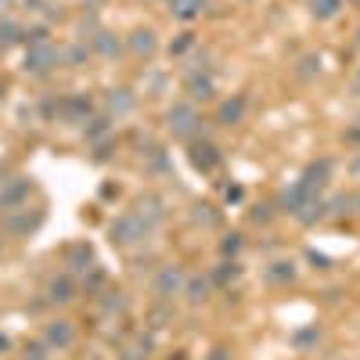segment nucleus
<instances>
[{
    "mask_svg": "<svg viewBox=\"0 0 360 360\" xmlns=\"http://www.w3.org/2000/svg\"><path fill=\"white\" fill-rule=\"evenodd\" d=\"M152 224H148L137 209H127L123 217H115L112 220V227H108V238H112V245H119V249H134V245H141V242H148L152 238Z\"/></svg>",
    "mask_w": 360,
    "mask_h": 360,
    "instance_id": "obj_1",
    "label": "nucleus"
},
{
    "mask_svg": "<svg viewBox=\"0 0 360 360\" xmlns=\"http://www.w3.org/2000/svg\"><path fill=\"white\" fill-rule=\"evenodd\" d=\"M166 130L176 141H198V134H202V112H198V105H191L188 98L173 101L166 108Z\"/></svg>",
    "mask_w": 360,
    "mask_h": 360,
    "instance_id": "obj_2",
    "label": "nucleus"
},
{
    "mask_svg": "<svg viewBox=\"0 0 360 360\" xmlns=\"http://www.w3.org/2000/svg\"><path fill=\"white\" fill-rule=\"evenodd\" d=\"M184 281H188V270L180 263H162L155 274H152V292L159 303H169V299H176L180 292H184Z\"/></svg>",
    "mask_w": 360,
    "mask_h": 360,
    "instance_id": "obj_3",
    "label": "nucleus"
},
{
    "mask_svg": "<svg viewBox=\"0 0 360 360\" xmlns=\"http://www.w3.org/2000/svg\"><path fill=\"white\" fill-rule=\"evenodd\" d=\"M58 65H62V47H58L54 40H51V44H33V47H25L22 69H25L29 76H51Z\"/></svg>",
    "mask_w": 360,
    "mask_h": 360,
    "instance_id": "obj_4",
    "label": "nucleus"
},
{
    "mask_svg": "<svg viewBox=\"0 0 360 360\" xmlns=\"http://www.w3.org/2000/svg\"><path fill=\"white\" fill-rule=\"evenodd\" d=\"M29 191H33V180L15 173L0 180V213H11V209H22L29 202Z\"/></svg>",
    "mask_w": 360,
    "mask_h": 360,
    "instance_id": "obj_5",
    "label": "nucleus"
},
{
    "mask_svg": "<svg viewBox=\"0 0 360 360\" xmlns=\"http://www.w3.org/2000/svg\"><path fill=\"white\" fill-rule=\"evenodd\" d=\"M54 115L62 119V123H86L90 115H94V98L90 94H65L62 101H54Z\"/></svg>",
    "mask_w": 360,
    "mask_h": 360,
    "instance_id": "obj_6",
    "label": "nucleus"
},
{
    "mask_svg": "<svg viewBox=\"0 0 360 360\" xmlns=\"http://www.w3.org/2000/svg\"><path fill=\"white\" fill-rule=\"evenodd\" d=\"M184 90H188V101H191V105L217 101V79H213V72H209V69H188Z\"/></svg>",
    "mask_w": 360,
    "mask_h": 360,
    "instance_id": "obj_7",
    "label": "nucleus"
},
{
    "mask_svg": "<svg viewBox=\"0 0 360 360\" xmlns=\"http://www.w3.org/2000/svg\"><path fill=\"white\" fill-rule=\"evenodd\" d=\"M123 44H127V54L141 58V62H152V58L159 54V33L152 25H137Z\"/></svg>",
    "mask_w": 360,
    "mask_h": 360,
    "instance_id": "obj_8",
    "label": "nucleus"
},
{
    "mask_svg": "<svg viewBox=\"0 0 360 360\" xmlns=\"http://www.w3.org/2000/svg\"><path fill=\"white\" fill-rule=\"evenodd\" d=\"M44 342L51 353H65L76 346V324L65 321V317H58V321H47L44 324Z\"/></svg>",
    "mask_w": 360,
    "mask_h": 360,
    "instance_id": "obj_9",
    "label": "nucleus"
},
{
    "mask_svg": "<svg viewBox=\"0 0 360 360\" xmlns=\"http://www.w3.org/2000/svg\"><path fill=\"white\" fill-rule=\"evenodd\" d=\"M137 112V94L130 86H112L105 94V115L112 119V123H119V119H127Z\"/></svg>",
    "mask_w": 360,
    "mask_h": 360,
    "instance_id": "obj_10",
    "label": "nucleus"
},
{
    "mask_svg": "<svg viewBox=\"0 0 360 360\" xmlns=\"http://www.w3.org/2000/svg\"><path fill=\"white\" fill-rule=\"evenodd\" d=\"M314 198H321V195H314L307 184H299V180H295V184H288L281 195H278V205H281V213H288V217H303L307 213V205L314 202Z\"/></svg>",
    "mask_w": 360,
    "mask_h": 360,
    "instance_id": "obj_11",
    "label": "nucleus"
},
{
    "mask_svg": "<svg viewBox=\"0 0 360 360\" xmlns=\"http://www.w3.org/2000/svg\"><path fill=\"white\" fill-rule=\"evenodd\" d=\"M245 115H249V98L245 94H231V98H224L217 105V119H213V123L231 130V127H242Z\"/></svg>",
    "mask_w": 360,
    "mask_h": 360,
    "instance_id": "obj_12",
    "label": "nucleus"
},
{
    "mask_svg": "<svg viewBox=\"0 0 360 360\" xmlns=\"http://www.w3.org/2000/svg\"><path fill=\"white\" fill-rule=\"evenodd\" d=\"M40 224H44L40 209H33V213H29V209L22 205V209H11V213H4V231H8L11 238H29Z\"/></svg>",
    "mask_w": 360,
    "mask_h": 360,
    "instance_id": "obj_13",
    "label": "nucleus"
},
{
    "mask_svg": "<svg viewBox=\"0 0 360 360\" xmlns=\"http://www.w3.org/2000/svg\"><path fill=\"white\" fill-rule=\"evenodd\" d=\"M90 51L98 58H105V62H115V58L127 54V44H123V37H115L112 29H94V33H90Z\"/></svg>",
    "mask_w": 360,
    "mask_h": 360,
    "instance_id": "obj_14",
    "label": "nucleus"
},
{
    "mask_svg": "<svg viewBox=\"0 0 360 360\" xmlns=\"http://www.w3.org/2000/svg\"><path fill=\"white\" fill-rule=\"evenodd\" d=\"M76 295H79V285H76V278L69 274V270H62V274H54L47 281V303L51 307H69Z\"/></svg>",
    "mask_w": 360,
    "mask_h": 360,
    "instance_id": "obj_15",
    "label": "nucleus"
},
{
    "mask_svg": "<svg viewBox=\"0 0 360 360\" xmlns=\"http://www.w3.org/2000/svg\"><path fill=\"white\" fill-rule=\"evenodd\" d=\"M188 159H191V166H195L198 173H213V169H220V162H224L220 148H217V144H209V141H191Z\"/></svg>",
    "mask_w": 360,
    "mask_h": 360,
    "instance_id": "obj_16",
    "label": "nucleus"
},
{
    "mask_svg": "<svg viewBox=\"0 0 360 360\" xmlns=\"http://www.w3.org/2000/svg\"><path fill=\"white\" fill-rule=\"evenodd\" d=\"M65 266H69V274H90L94 270V249H90L86 242H72L65 249Z\"/></svg>",
    "mask_w": 360,
    "mask_h": 360,
    "instance_id": "obj_17",
    "label": "nucleus"
},
{
    "mask_svg": "<svg viewBox=\"0 0 360 360\" xmlns=\"http://www.w3.org/2000/svg\"><path fill=\"white\" fill-rule=\"evenodd\" d=\"M213 292H217V285H213V278H209V274H188L184 292H180V295H184L191 307H198V303H205Z\"/></svg>",
    "mask_w": 360,
    "mask_h": 360,
    "instance_id": "obj_18",
    "label": "nucleus"
},
{
    "mask_svg": "<svg viewBox=\"0 0 360 360\" xmlns=\"http://www.w3.org/2000/svg\"><path fill=\"white\" fill-rule=\"evenodd\" d=\"M209 8V0H166V11L176 22H198Z\"/></svg>",
    "mask_w": 360,
    "mask_h": 360,
    "instance_id": "obj_19",
    "label": "nucleus"
},
{
    "mask_svg": "<svg viewBox=\"0 0 360 360\" xmlns=\"http://www.w3.org/2000/svg\"><path fill=\"white\" fill-rule=\"evenodd\" d=\"M98 310H101V317H108V321H115V317H127V310H130V299H127L123 292H105V295H98Z\"/></svg>",
    "mask_w": 360,
    "mask_h": 360,
    "instance_id": "obj_20",
    "label": "nucleus"
},
{
    "mask_svg": "<svg viewBox=\"0 0 360 360\" xmlns=\"http://www.w3.org/2000/svg\"><path fill=\"white\" fill-rule=\"evenodd\" d=\"M90 58H94V51H90L86 40H72V44L62 47V65H65V69H83Z\"/></svg>",
    "mask_w": 360,
    "mask_h": 360,
    "instance_id": "obj_21",
    "label": "nucleus"
},
{
    "mask_svg": "<svg viewBox=\"0 0 360 360\" xmlns=\"http://www.w3.org/2000/svg\"><path fill=\"white\" fill-rule=\"evenodd\" d=\"M137 213L152 224V227H159V224L166 220V202H162L159 195H141V198H137Z\"/></svg>",
    "mask_w": 360,
    "mask_h": 360,
    "instance_id": "obj_22",
    "label": "nucleus"
},
{
    "mask_svg": "<svg viewBox=\"0 0 360 360\" xmlns=\"http://www.w3.org/2000/svg\"><path fill=\"white\" fill-rule=\"evenodd\" d=\"M328 176H332V162H328V159H321V162L307 166V173L299 176V184H307L314 195H321V188L328 184Z\"/></svg>",
    "mask_w": 360,
    "mask_h": 360,
    "instance_id": "obj_23",
    "label": "nucleus"
},
{
    "mask_svg": "<svg viewBox=\"0 0 360 360\" xmlns=\"http://www.w3.org/2000/svg\"><path fill=\"white\" fill-rule=\"evenodd\" d=\"M263 278H266L270 285H288V281H295V263H292V259H274V263H266Z\"/></svg>",
    "mask_w": 360,
    "mask_h": 360,
    "instance_id": "obj_24",
    "label": "nucleus"
},
{
    "mask_svg": "<svg viewBox=\"0 0 360 360\" xmlns=\"http://www.w3.org/2000/svg\"><path fill=\"white\" fill-rule=\"evenodd\" d=\"M18 44H25V29L15 18H0V51L18 47Z\"/></svg>",
    "mask_w": 360,
    "mask_h": 360,
    "instance_id": "obj_25",
    "label": "nucleus"
},
{
    "mask_svg": "<svg viewBox=\"0 0 360 360\" xmlns=\"http://www.w3.org/2000/svg\"><path fill=\"white\" fill-rule=\"evenodd\" d=\"M342 8H346V0H310V15H314L317 22H332V18H339Z\"/></svg>",
    "mask_w": 360,
    "mask_h": 360,
    "instance_id": "obj_26",
    "label": "nucleus"
},
{
    "mask_svg": "<svg viewBox=\"0 0 360 360\" xmlns=\"http://www.w3.org/2000/svg\"><path fill=\"white\" fill-rule=\"evenodd\" d=\"M238 274H242V266H238L234 259H224L217 270H209V278H213V285H217V288H224V285L238 281Z\"/></svg>",
    "mask_w": 360,
    "mask_h": 360,
    "instance_id": "obj_27",
    "label": "nucleus"
},
{
    "mask_svg": "<svg viewBox=\"0 0 360 360\" xmlns=\"http://www.w3.org/2000/svg\"><path fill=\"white\" fill-rule=\"evenodd\" d=\"M324 213L328 217H349L353 213V198L349 195H335L332 202H324Z\"/></svg>",
    "mask_w": 360,
    "mask_h": 360,
    "instance_id": "obj_28",
    "label": "nucleus"
},
{
    "mask_svg": "<svg viewBox=\"0 0 360 360\" xmlns=\"http://www.w3.org/2000/svg\"><path fill=\"white\" fill-rule=\"evenodd\" d=\"M242 245H245L242 234H227L224 242H220V256H224V259H234L238 252H242Z\"/></svg>",
    "mask_w": 360,
    "mask_h": 360,
    "instance_id": "obj_29",
    "label": "nucleus"
},
{
    "mask_svg": "<svg viewBox=\"0 0 360 360\" xmlns=\"http://www.w3.org/2000/svg\"><path fill=\"white\" fill-rule=\"evenodd\" d=\"M33 44H51V25H33V29H25V47H33Z\"/></svg>",
    "mask_w": 360,
    "mask_h": 360,
    "instance_id": "obj_30",
    "label": "nucleus"
},
{
    "mask_svg": "<svg viewBox=\"0 0 360 360\" xmlns=\"http://www.w3.org/2000/svg\"><path fill=\"white\" fill-rule=\"evenodd\" d=\"M51 356V349H47V342L40 339V342H25V349H22V360H47Z\"/></svg>",
    "mask_w": 360,
    "mask_h": 360,
    "instance_id": "obj_31",
    "label": "nucleus"
},
{
    "mask_svg": "<svg viewBox=\"0 0 360 360\" xmlns=\"http://www.w3.org/2000/svg\"><path fill=\"white\" fill-rule=\"evenodd\" d=\"M195 224L213 227V224H220V213H213V205H195Z\"/></svg>",
    "mask_w": 360,
    "mask_h": 360,
    "instance_id": "obj_32",
    "label": "nucleus"
},
{
    "mask_svg": "<svg viewBox=\"0 0 360 360\" xmlns=\"http://www.w3.org/2000/svg\"><path fill=\"white\" fill-rule=\"evenodd\" d=\"M195 44H198V40H195V33H180V40H176V44H169V54H173V58H180V54H188Z\"/></svg>",
    "mask_w": 360,
    "mask_h": 360,
    "instance_id": "obj_33",
    "label": "nucleus"
},
{
    "mask_svg": "<svg viewBox=\"0 0 360 360\" xmlns=\"http://www.w3.org/2000/svg\"><path fill=\"white\" fill-rule=\"evenodd\" d=\"M144 356H148L144 349H137V346H130V349H123V353H119L115 360H144Z\"/></svg>",
    "mask_w": 360,
    "mask_h": 360,
    "instance_id": "obj_34",
    "label": "nucleus"
},
{
    "mask_svg": "<svg viewBox=\"0 0 360 360\" xmlns=\"http://www.w3.org/2000/svg\"><path fill=\"white\" fill-rule=\"evenodd\" d=\"M238 198H242V188H238V184L227 188V202H238Z\"/></svg>",
    "mask_w": 360,
    "mask_h": 360,
    "instance_id": "obj_35",
    "label": "nucleus"
},
{
    "mask_svg": "<svg viewBox=\"0 0 360 360\" xmlns=\"http://www.w3.org/2000/svg\"><path fill=\"white\" fill-rule=\"evenodd\" d=\"M349 173H353V176H360V155H356V159L349 162Z\"/></svg>",
    "mask_w": 360,
    "mask_h": 360,
    "instance_id": "obj_36",
    "label": "nucleus"
},
{
    "mask_svg": "<svg viewBox=\"0 0 360 360\" xmlns=\"http://www.w3.org/2000/svg\"><path fill=\"white\" fill-rule=\"evenodd\" d=\"M4 94H8V79L0 76V101H4Z\"/></svg>",
    "mask_w": 360,
    "mask_h": 360,
    "instance_id": "obj_37",
    "label": "nucleus"
},
{
    "mask_svg": "<svg viewBox=\"0 0 360 360\" xmlns=\"http://www.w3.org/2000/svg\"><path fill=\"white\" fill-rule=\"evenodd\" d=\"M8 8H11V0H0V18L8 15Z\"/></svg>",
    "mask_w": 360,
    "mask_h": 360,
    "instance_id": "obj_38",
    "label": "nucleus"
},
{
    "mask_svg": "<svg viewBox=\"0 0 360 360\" xmlns=\"http://www.w3.org/2000/svg\"><path fill=\"white\" fill-rule=\"evenodd\" d=\"M209 360H227V353H224V349H217V353H213V356H209Z\"/></svg>",
    "mask_w": 360,
    "mask_h": 360,
    "instance_id": "obj_39",
    "label": "nucleus"
},
{
    "mask_svg": "<svg viewBox=\"0 0 360 360\" xmlns=\"http://www.w3.org/2000/svg\"><path fill=\"white\" fill-rule=\"evenodd\" d=\"M86 360H108V356H105V353H90Z\"/></svg>",
    "mask_w": 360,
    "mask_h": 360,
    "instance_id": "obj_40",
    "label": "nucleus"
},
{
    "mask_svg": "<svg viewBox=\"0 0 360 360\" xmlns=\"http://www.w3.org/2000/svg\"><path fill=\"white\" fill-rule=\"evenodd\" d=\"M353 209H356V217H360V195H356V198H353Z\"/></svg>",
    "mask_w": 360,
    "mask_h": 360,
    "instance_id": "obj_41",
    "label": "nucleus"
},
{
    "mask_svg": "<svg viewBox=\"0 0 360 360\" xmlns=\"http://www.w3.org/2000/svg\"><path fill=\"white\" fill-rule=\"evenodd\" d=\"M0 349H8V339L4 335H0Z\"/></svg>",
    "mask_w": 360,
    "mask_h": 360,
    "instance_id": "obj_42",
    "label": "nucleus"
},
{
    "mask_svg": "<svg viewBox=\"0 0 360 360\" xmlns=\"http://www.w3.org/2000/svg\"><path fill=\"white\" fill-rule=\"evenodd\" d=\"M356 47H360V25H356Z\"/></svg>",
    "mask_w": 360,
    "mask_h": 360,
    "instance_id": "obj_43",
    "label": "nucleus"
},
{
    "mask_svg": "<svg viewBox=\"0 0 360 360\" xmlns=\"http://www.w3.org/2000/svg\"><path fill=\"white\" fill-rule=\"evenodd\" d=\"M356 90H360V72H356Z\"/></svg>",
    "mask_w": 360,
    "mask_h": 360,
    "instance_id": "obj_44",
    "label": "nucleus"
},
{
    "mask_svg": "<svg viewBox=\"0 0 360 360\" xmlns=\"http://www.w3.org/2000/svg\"><path fill=\"white\" fill-rule=\"evenodd\" d=\"M176 360H184V356H176Z\"/></svg>",
    "mask_w": 360,
    "mask_h": 360,
    "instance_id": "obj_45",
    "label": "nucleus"
}]
</instances>
